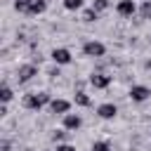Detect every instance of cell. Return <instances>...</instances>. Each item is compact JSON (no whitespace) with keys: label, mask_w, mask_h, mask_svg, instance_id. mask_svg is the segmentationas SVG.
<instances>
[{"label":"cell","mask_w":151,"mask_h":151,"mask_svg":"<svg viewBox=\"0 0 151 151\" xmlns=\"http://www.w3.org/2000/svg\"><path fill=\"white\" fill-rule=\"evenodd\" d=\"M52 99H50V94L47 92H31V94H26L24 97V106L26 109H31V111H40L45 104H50Z\"/></svg>","instance_id":"cell-1"},{"label":"cell","mask_w":151,"mask_h":151,"mask_svg":"<svg viewBox=\"0 0 151 151\" xmlns=\"http://www.w3.org/2000/svg\"><path fill=\"white\" fill-rule=\"evenodd\" d=\"M151 97V90L146 85H132L130 87V99L132 101H146Z\"/></svg>","instance_id":"cell-4"},{"label":"cell","mask_w":151,"mask_h":151,"mask_svg":"<svg viewBox=\"0 0 151 151\" xmlns=\"http://www.w3.org/2000/svg\"><path fill=\"white\" fill-rule=\"evenodd\" d=\"M33 76H38V68H35V64H24V66H19V71H17V78H19V83H26V80H31Z\"/></svg>","instance_id":"cell-6"},{"label":"cell","mask_w":151,"mask_h":151,"mask_svg":"<svg viewBox=\"0 0 151 151\" xmlns=\"http://www.w3.org/2000/svg\"><path fill=\"white\" fill-rule=\"evenodd\" d=\"M26 5H28V0H14V7L19 12H24V14H26Z\"/></svg>","instance_id":"cell-19"},{"label":"cell","mask_w":151,"mask_h":151,"mask_svg":"<svg viewBox=\"0 0 151 151\" xmlns=\"http://www.w3.org/2000/svg\"><path fill=\"white\" fill-rule=\"evenodd\" d=\"M92 151H111V144H109V142H104V139H99V142H94V144H92Z\"/></svg>","instance_id":"cell-16"},{"label":"cell","mask_w":151,"mask_h":151,"mask_svg":"<svg viewBox=\"0 0 151 151\" xmlns=\"http://www.w3.org/2000/svg\"><path fill=\"white\" fill-rule=\"evenodd\" d=\"M64 134H66V132H54V134H52V139H54V142H59V139H64Z\"/></svg>","instance_id":"cell-21"},{"label":"cell","mask_w":151,"mask_h":151,"mask_svg":"<svg viewBox=\"0 0 151 151\" xmlns=\"http://www.w3.org/2000/svg\"><path fill=\"white\" fill-rule=\"evenodd\" d=\"M83 125V118L78 113H66L64 116V130H78Z\"/></svg>","instance_id":"cell-10"},{"label":"cell","mask_w":151,"mask_h":151,"mask_svg":"<svg viewBox=\"0 0 151 151\" xmlns=\"http://www.w3.org/2000/svg\"><path fill=\"white\" fill-rule=\"evenodd\" d=\"M90 85L97 87V90H106L111 85V76H106V73H92L90 76Z\"/></svg>","instance_id":"cell-7"},{"label":"cell","mask_w":151,"mask_h":151,"mask_svg":"<svg viewBox=\"0 0 151 151\" xmlns=\"http://www.w3.org/2000/svg\"><path fill=\"white\" fill-rule=\"evenodd\" d=\"M12 97H14V92L9 90V85H2V87H0V99H2V104L12 101Z\"/></svg>","instance_id":"cell-12"},{"label":"cell","mask_w":151,"mask_h":151,"mask_svg":"<svg viewBox=\"0 0 151 151\" xmlns=\"http://www.w3.org/2000/svg\"><path fill=\"white\" fill-rule=\"evenodd\" d=\"M97 17H99V12H97L94 7H90V9H85V12H83V21H87V24H90V21H94Z\"/></svg>","instance_id":"cell-13"},{"label":"cell","mask_w":151,"mask_h":151,"mask_svg":"<svg viewBox=\"0 0 151 151\" xmlns=\"http://www.w3.org/2000/svg\"><path fill=\"white\" fill-rule=\"evenodd\" d=\"M116 12H118L120 17H132V14L137 12V5H134L132 0H118V5H116Z\"/></svg>","instance_id":"cell-9"},{"label":"cell","mask_w":151,"mask_h":151,"mask_svg":"<svg viewBox=\"0 0 151 151\" xmlns=\"http://www.w3.org/2000/svg\"><path fill=\"white\" fill-rule=\"evenodd\" d=\"M54 151H76V146H73V144H57Z\"/></svg>","instance_id":"cell-20"},{"label":"cell","mask_w":151,"mask_h":151,"mask_svg":"<svg viewBox=\"0 0 151 151\" xmlns=\"http://www.w3.org/2000/svg\"><path fill=\"white\" fill-rule=\"evenodd\" d=\"M47 9V0H28L26 5V14H42Z\"/></svg>","instance_id":"cell-11"},{"label":"cell","mask_w":151,"mask_h":151,"mask_svg":"<svg viewBox=\"0 0 151 151\" xmlns=\"http://www.w3.org/2000/svg\"><path fill=\"white\" fill-rule=\"evenodd\" d=\"M139 12H142V17H144V19H151V0H144V5H142V9H139Z\"/></svg>","instance_id":"cell-17"},{"label":"cell","mask_w":151,"mask_h":151,"mask_svg":"<svg viewBox=\"0 0 151 151\" xmlns=\"http://www.w3.org/2000/svg\"><path fill=\"white\" fill-rule=\"evenodd\" d=\"M83 2H85V0H64V7L71 9V12H76V9L83 7Z\"/></svg>","instance_id":"cell-15"},{"label":"cell","mask_w":151,"mask_h":151,"mask_svg":"<svg viewBox=\"0 0 151 151\" xmlns=\"http://www.w3.org/2000/svg\"><path fill=\"white\" fill-rule=\"evenodd\" d=\"M149 40H151V38H149Z\"/></svg>","instance_id":"cell-22"},{"label":"cell","mask_w":151,"mask_h":151,"mask_svg":"<svg viewBox=\"0 0 151 151\" xmlns=\"http://www.w3.org/2000/svg\"><path fill=\"white\" fill-rule=\"evenodd\" d=\"M109 5H111V2H109V0H94V2H92V7H94V9H97V12H104V9H106V7H109Z\"/></svg>","instance_id":"cell-18"},{"label":"cell","mask_w":151,"mask_h":151,"mask_svg":"<svg viewBox=\"0 0 151 151\" xmlns=\"http://www.w3.org/2000/svg\"><path fill=\"white\" fill-rule=\"evenodd\" d=\"M68 109H71V101H68V99H52V101H50V111H52V113L66 116Z\"/></svg>","instance_id":"cell-8"},{"label":"cell","mask_w":151,"mask_h":151,"mask_svg":"<svg viewBox=\"0 0 151 151\" xmlns=\"http://www.w3.org/2000/svg\"><path fill=\"white\" fill-rule=\"evenodd\" d=\"M116 113H118V106H116V104H111V101H106V104H99V106H97V116H99V118H104V120H113V118H116Z\"/></svg>","instance_id":"cell-5"},{"label":"cell","mask_w":151,"mask_h":151,"mask_svg":"<svg viewBox=\"0 0 151 151\" xmlns=\"http://www.w3.org/2000/svg\"><path fill=\"white\" fill-rule=\"evenodd\" d=\"M71 50H66V47H54L52 50V61L57 64V66H66V64H71Z\"/></svg>","instance_id":"cell-3"},{"label":"cell","mask_w":151,"mask_h":151,"mask_svg":"<svg viewBox=\"0 0 151 151\" xmlns=\"http://www.w3.org/2000/svg\"><path fill=\"white\" fill-rule=\"evenodd\" d=\"M76 104H78V106H90L92 101H90V97H87L85 92H76Z\"/></svg>","instance_id":"cell-14"},{"label":"cell","mask_w":151,"mask_h":151,"mask_svg":"<svg viewBox=\"0 0 151 151\" xmlns=\"http://www.w3.org/2000/svg\"><path fill=\"white\" fill-rule=\"evenodd\" d=\"M83 52H85V57H104L106 54V47H104V42H99V40H87L85 45H83Z\"/></svg>","instance_id":"cell-2"}]
</instances>
